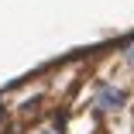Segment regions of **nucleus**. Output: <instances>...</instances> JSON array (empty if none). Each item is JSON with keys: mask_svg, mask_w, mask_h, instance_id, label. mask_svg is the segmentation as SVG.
Here are the masks:
<instances>
[{"mask_svg": "<svg viewBox=\"0 0 134 134\" xmlns=\"http://www.w3.org/2000/svg\"><path fill=\"white\" fill-rule=\"evenodd\" d=\"M124 59H127V62H134V38L124 45Z\"/></svg>", "mask_w": 134, "mask_h": 134, "instance_id": "f03ea898", "label": "nucleus"}, {"mask_svg": "<svg viewBox=\"0 0 134 134\" xmlns=\"http://www.w3.org/2000/svg\"><path fill=\"white\" fill-rule=\"evenodd\" d=\"M38 134H55V131H38Z\"/></svg>", "mask_w": 134, "mask_h": 134, "instance_id": "7ed1b4c3", "label": "nucleus"}, {"mask_svg": "<svg viewBox=\"0 0 134 134\" xmlns=\"http://www.w3.org/2000/svg\"><path fill=\"white\" fill-rule=\"evenodd\" d=\"M124 103H127V93L117 90V86H100L96 90V107H103V110H120Z\"/></svg>", "mask_w": 134, "mask_h": 134, "instance_id": "f257e3e1", "label": "nucleus"}]
</instances>
